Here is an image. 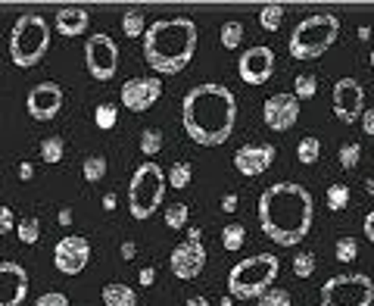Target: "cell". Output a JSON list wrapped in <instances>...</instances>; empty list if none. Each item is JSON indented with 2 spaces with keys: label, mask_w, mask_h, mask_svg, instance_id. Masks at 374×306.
Returning a JSON list of instances; mask_svg holds the SVG:
<instances>
[{
  "label": "cell",
  "mask_w": 374,
  "mask_h": 306,
  "mask_svg": "<svg viewBox=\"0 0 374 306\" xmlns=\"http://www.w3.org/2000/svg\"><path fill=\"white\" fill-rule=\"evenodd\" d=\"M10 232H13V209L0 207V235H10Z\"/></svg>",
  "instance_id": "40"
},
{
  "label": "cell",
  "mask_w": 374,
  "mask_h": 306,
  "mask_svg": "<svg viewBox=\"0 0 374 306\" xmlns=\"http://www.w3.org/2000/svg\"><path fill=\"white\" fill-rule=\"evenodd\" d=\"M166 188H168V178H163V169L156 163H141L131 175L128 184V209L134 219H150L153 212L163 207L166 200Z\"/></svg>",
  "instance_id": "7"
},
{
  "label": "cell",
  "mask_w": 374,
  "mask_h": 306,
  "mask_svg": "<svg viewBox=\"0 0 374 306\" xmlns=\"http://www.w3.org/2000/svg\"><path fill=\"white\" fill-rule=\"evenodd\" d=\"M159 150H163V132L143 129L141 132V153H143V157H156Z\"/></svg>",
  "instance_id": "30"
},
{
  "label": "cell",
  "mask_w": 374,
  "mask_h": 306,
  "mask_svg": "<svg viewBox=\"0 0 374 306\" xmlns=\"http://www.w3.org/2000/svg\"><path fill=\"white\" fill-rule=\"evenodd\" d=\"M35 306H69V297L59 294V291H47V294L38 297Z\"/></svg>",
  "instance_id": "39"
},
{
  "label": "cell",
  "mask_w": 374,
  "mask_h": 306,
  "mask_svg": "<svg viewBox=\"0 0 374 306\" xmlns=\"http://www.w3.org/2000/svg\"><path fill=\"white\" fill-rule=\"evenodd\" d=\"M350 188L346 184H330L328 194H325V200H328V209H334V212H343L346 207H350Z\"/></svg>",
  "instance_id": "25"
},
{
  "label": "cell",
  "mask_w": 374,
  "mask_h": 306,
  "mask_svg": "<svg viewBox=\"0 0 374 306\" xmlns=\"http://www.w3.org/2000/svg\"><path fill=\"white\" fill-rule=\"evenodd\" d=\"M72 219H75V216H72V209H66V207L56 212V222H59V225H72Z\"/></svg>",
  "instance_id": "46"
},
{
  "label": "cell",
  "mask_w": 374,
  "mask_h": 306,
  "mask_svg": "<svg viewBox=\"0 0 374 306\" xmlns=\"http://www.w3.org/2000/svg\"><path fill=\"white\" fill-rule=\"evenodd\" d=\"M193 178V166L191 163H175L172 169H168V184L172 188H187Z\"/></svg>",
  "instance_id": "32"
},
{
  "label": "cell",
  "mask_w": 374,
  "mask_h": 306,
  "mask_svg": "<svg viewBox=\"0 0 374 306\" xmlns=\"http://www.w3.org/2000/svg\"><path fill=\"white\" fill-rule=\"evenodd\" d=\"M16 235H19V241L22 244H38V237H41V222L35 216H25L16 222Z\"/></svg>",
  "instance_id": "26"
},
{
  "label": "cell",
  "mask_w": 374,
  "mask_h": 306,
  "mask_svg": "<svg viewBox=\"0 0 374 306\" xmlns=\"http://www.w3.org/2000/svg\"><path fill=\"white\" fill-rule=\"evenodd\" d=\"M355 253H359V241H355L353 235L340 237V241H337V260H340V262H353Z\"/></svg>",
  "instance_id": "37"
},
{
  "label": "cell",
  "mask_w": 374,
  "mask_h": 306,
  "mask_svg": "<svg viewBox=\"0 0 374 306\" xmlns=\"http://www.w3.org/2000/svg\"><path fill=\"white\" fill-rule=\"evenodd\" d=\"M321 306H371L374 303V282L362 272H343L321 285L318 294Z\"/></svg>",
  "instance_id": "8"
},
{
  "label": "cell",
  "mask_w": 374,
  "mask_h": 306,
  "mask_svg": "<svg viewBox=\"0 0 374 306\" xmlns=\"http://www.w3.org/2000/svg\"><path fill=\"white\" fill-rule=\"evenodd\" d=\"M222 306H234V297H225V300H222Z\"/></svg>",
  "instance_id": "53"
},
{
  "label": "cell",
  "mask_w": 374,
  "mask_h": 306,
  "mask_svg": "<svg viewBox=\"0 0 374 306\" xmlns=\"http://www.w3.org/2000/svg\"><path fill=\"white\" fill-rule=\"evenodd\" d=\"M237 203H241V200H237V194H225V197H222V212H237Z\"/></svg>",
  "instance_id": "44"
},
{
  "label": "cell",
  "mask_w": 374,
  "mask_h": 306,
  "mask_svg": "<svg viewBox=\"0 0 374 306\" xmlns=\"http://www.w3.org/2000/svg\"><path fill=\"white\" fill-rule=\"evenodd\" d=\"M243 241H246V228L243 225H225L222 228V247L225 250L237 253V250L243 247Z\"/></svg>",
  "instance_id": "28"
},
{
  "label": "cell",
  "mask_w": 374,
  "mask_h": 306,
  "mask_svg": "<svg viewBox=\"0 0 374 306\" xmlns=\"http://www.w3.org/2000/svg\"><path fill=\"white\" fill-rule=\"evenodd\" d=\"M365 191L374 194V178H368V182H365Z\"/></svg>",
  "instance_id": "52"
},
{
  "label": "cell",
  "mask_w": 374,
  "mask_h": 306,
  "mask_svg": "<svg viewBox=\"0 0 374 306\" xmlns=\"http://www.w3.org/2000/svg\"><path fill=\"white\" fill-rule=\"evenodd\" d=\"M91 262V244L81 235H63L54 247V266L63 275H81Z\"/></svg>",
  "instance_id": "10"
},
{
  "label": "cell",
  "mask_w": 374,
  "mask_h": 306,
  "mask_svg": "<svg viewBox=\"0 0 374 306\" xmlns=\"http://www.w3.org/2000/svg\"><path fill=\"white\" fill-rule=\"evenodd\" d=\"M296 159H300L303 166H315L321 159V141L315 138V134H305V138L300 141V147H296Z\"/></svg>",
  "instance_id": "21"
},
{
  "label": "cell",
  "mask_w": 374,
  "mask_h": 306,
  "mask_svg": "<svg viewBox=\"0 0 374 306\" xmlns=\"http://www.w3.org/2000/svg\"><path fill=\"white\" fill-rule=\"evenodd\" d=\"M371 66H374V54H371Z\"/></svg>",
  "instance_id": "54"
},
{
  "label": "cell",
  "mask_w": 374,
  "mask_h": 306,
  "mask_svg": "<svg viewBox=\"0 0 374 306\" xmlns=\"http://www.w3.org/2000/svg\"><path fill=\"white\" fill-rule=\"evenodd\" d=\"M181 125L200 147H222L237 125V97L225 84H197L181 100Z\"/></svg>",
  "instance_id": "1"
},
{
  "label": "cell",
  "mask_w": 374,
  "mask_h": 306,
  "mask_svg": "<svg viewBox=\"0 0 374 306\" xmlns=\"http://www.w3.org/2000/svg\"><path fill=\"white\" fill-rule=\"evenodd\" d=\"M197 22L187 16H172V19L153 22L143 35V59L153 72L178 75L197 54Z\"/></svg>",
  "instance_id": "3"
},
{
  "label": "cell",
  "mask_w": 374,
  "mask_h": 306,
  "mask_svg": "<svg viewBox=\"0 0 374 306\" xmlns=\"http://www.w3.org/2000/svg\"><path fill=\"white\" fill-rule=\"evenodd\" d=\"M262 119L271 132H287L300 122V100L293 94H271L266 104H262Z\"/></svg>",
  "instance_id": "16"
},
{
  "label": "cell",
  "mask_w": 374,
  "mask_h": 306,
  "mask_svg": "<svg viewBox=\"0 0 374 306\" xmlns=\"http://www.w3.org/2000/svg\"><path fill=\"white\" fill-rule=\"evenodd\" d=\"M168 269H172V275L181 278V282L197 278L200 272L206 269V247H203V241H181L172 250V257H168Z\"/></svg>",
  "instance_id": "13"
},
{
  "label": "cell",
  "mask_w": 374,
  "mask_h": 306,
  "mask_svg": "<svg viewBox=\"0 0 374 306\" xmlns=\"http://www.w3.org/2000/svg\"><path fill=\"white\" fill-rule=\"evenodd\" d=\"M337 159H340V166L350 172V169H355L359 166V159H362V144H355V141H350V144H343L340 147V153H337Z\"/></svg>",
  "instance_id": "31"
},
{
  "label": "cell",
  "mask_w": 374,
  "mask_h": 306,
  "mask_svg": "<svg viewBox=\"0 0 374 306\" xmlns=\"http://www.w3.org/2000/svg\"><path fill=\"white\" fill-rule=\"evenodd\" d=\"M25 109H29V116L38 119V122H50V119L63 109V88H59L56 82L35 84V88L29 91V97H25Z\"/></svg>",
  "instance_id": "15"
},
{
  "label": "cell",
  "mask_w": 374,
  "mask_h": 306,
  "mask_svg": "<svg viewBox=\"0 0 374 306\" xmlns=\"http://www.w3.org/2000/svg\"><path fill=\"white\" fill-rule=\"evenodd\" d=\"M184 306H209V300L197 294V297H187V303H184Z\"/></svg>",
  "instance_id": "48"
},
{
  "label": "cell",
  "mask_w": 374,
  "mask_h": 306,
  "mask_svg": "<svg viewBox=\"0 0 374 306\" xmlns=\"http://www.w3.org/2000/svg\"><path fill=\"white\" fill-rule=\"evenodd\" d=\"M241 41H243V25L241 22H225L222 25V47L225 50H237Z\"/></svg>",
  "instance_id": "34"
},
{
  "label": "cell",
  "mask_w": 374,
  "mask_h": 306,
  "mask_svg": "<svg viewBox=\"0 0 374 306\" xmlns=\"http://www.w3.org/2000/svg\"><path fill=\"white\" fill-rule=\"evenodd\" d=\"M159 97H163V82L156 75H141L122 84V107L131 113H147Z\"/></svg>",
  "instance_id": "12"
},
{
  "label": "cell",
  "mask_w": 374,
  "mask_h": 306,
  "mask_svg": "<svg viewBox=\"0 0 374 306\" xmlns=\"http://www.w3.org/2000/svg\"><path fill=\"white\" fill-rule=\"evenodd\" d=\"M84 66H88L91 79L109 82L118 69V47L109 35H91L84 44Z\"/></svg>",
  "instance_id": "9"
},
{
  "label": "cell",
  "mask_w": 374,
  "mask_h": 306,
  "mask_svg": "<svg viewBox=\"0 0 374 306\" xmlns=\"http://www.w3.org/2000/svg\"><path fill=\"white\" fill-rule=\"evenodd\" d=\"M94 122H97V129H113L118 122V109L113 104H100L94 109Z\"/></svg>",
  "instance_id": "35"
},
{
  "label": "cell",
  "mask_w": 374,
  "mask_h": 306,
  "mask_svg": "<svg viewBox=\"0 0 374 306\" xmlns=\"http://www.w3.org/2000/svg\"><path fill=\"white\" fill-rule=\"evenodd\" d=\"M315 200L296 182L268 184L259 197V225L278 247H296L312 232Z\"/></svg>",
  "instance_id": "2"
},
{
  "label": "cell",
  "mask_w": 374,
  "mask_h": 306,
  "mask_svg": "<svg viewBox=\"0 0 374 306\" xmlns=\"http://www.w3.org/2000/svg\"><path fill=\"white\" fill-rule=\"evenodd\" d=\"M362 232H365V237H368V241L374 244V209L368 212V216H365V222H362Z\"/></svg>",
  "instance_id": "43"
},
{
  "label": "cell",
  "mask_w": 374,
  "mask_h": 306,
  "mask_svg": "<svg viewBox=\"0 0 374 306\" xmlns=\"http://www.w3.org/2000/svg\"><path fill=\"white\" fill-rule=\"evenodd\" d=\"M103 306H138V294H134V287L122 285V282H109L103 285Z\"/></svg>",
  "instance_id": "20"
},
{
  "label": "cell",
  "mask_w": 374,
  "mask_h": 306,
  "mask_svg": "<svg viewBox=\"0 0 374 306\" xmlns=\"http://www.w3.org/2000/svg\"><path fill=\"white\" fill-rule=\"evenodd\" d=\"M280 19H284V6H280V4H268V6H262V10H259V25L266 31H278Z\"/></svg>",
  "instance_id": "27"
},
{
  "label": "cell",
  "mask_w": 374,
  "mask_h": 306,
  "mask_svg": "<svg viewBox=\"0 0 374 306\" xmlns=\"http://www.w3.org/2000/svg\"><path fill=\"white\" fill-rule=\"evenodd\" d=\"M362 132L374 134V109H365V113H362Z\"/></svg>",
  "instance_id": "42"
},
{
  "label": "cell",
  "mask_w": 374,
  "mask_h": 306,
  "mask_svg": "<svg viewBox=\"0 0 374 306\" xmlns=\"http://www.w3.org/2000/svg\"><path fill=\"white\" fill-rule=\"evenodd\" d=\"M56 31L66 38H75V35H84L88 31V22L91 16L88 10H81V6H63V10H56Z\"/></svg>",
  "instance_id": "19"
},
{
  "label": "cell",
  "mask_w": 374,
  "mask_h": 306,
  "mask_svg": "<svg viewBox=\"0 0 374 306\" xmlns=\"http://www.w3.org/2000/svg\"><path fill=\"white\" fill-rule=\"evenodd\" d=\"M259 306H293V303L284 287H268V291L259 297Z\"/></svg>",
  "instance_id": "38"
},
{
  "label": "cell",
  "mask_w": 374,
  "mask_h": 306,
  "mask_svg": "<svg viewBox=\"0 0 374 306\" xmlns=\"http://www.w3.org/2000/svg\"><path fill=\"white\" fill-rule=\"evenodd\" d=\"M63 150H66V144H63L59 134H50V138L41 141V159H44L47 166L59 163V159H63Z\"/></svg>",
  "instance_id": "24"
},
{
  "label": "cell",
  "mask_w": 374,
  "mask_h": 306,
  "mask_svg": "<svg viewBox=\"0 0 374 306\" xmlns=\"http://www.w3.org/2000/svg\"><path fill=\"white\" fill-rule=\"evenodd\" d=\"M337 35H340L337 16L315 13L293 29L290 41H287V50H290L293 59H318L337 44Z\"/></svg>",
  "instance_id": "6"
},
{
  "label": "cell",
  "mask_w": 374,
  "mask_h": 306,
  "mask_svg": "<svg viewBox=\"0 0 374 306\" xmlns=\"http://www.w3.org/2000/svg\"><path fill=\"white\" fill-rule=\"evenodd\" d=\"M81 175H84V182H88V184L103 182V175H106V157H100V153L88 157V159H84V166H81Z\"/></svg>",
  "instance_id": "22"
},
{
  "label": "cell",
  "mask_w": 374,
  "mask_h": 306,
  "mask_svg": "<svg viewBox=\"0 0 374 306\" xmlns=\"http://www.w3.org/2000/svg\"><path fill=\"white\" fill-rule=\"evenodd\" d=\"M187 212H191V207H187V203H172V207H168L163 216H166V225L168 228H184L187 225Z\"/></svg>",
  "instance_id": "33"
},
{
  "label": "cell",
  "mask_w": 374,
  "mask_h": 306,
  "mask_svg": "<svg viewBox=\"0 0 374 306\" xmlns=\"http://www.w3.org/2000/svg\"><path fill=\"white\" fill-rule=\"evenodd\" d=\"M31 175H35V166H31V163H22V166H19V178H22V182H29Z\"/></svg>",
  "instance_id": "47"
},
{
  "label": "cell",
  "mask_w": 374,
  "mask_h": 306,
  "mask_svg": "<svg viewBox=\"0 0 374 306\" xmlns=\"http://www.w3.org/2000/svg\"><path fill=\"white\" fill-rule=\"evenodd\" d=\"M134 257H138V244H134V241H125V244H122V260H134Z\"/></svg>",
  "instance_id": "45"
},
{
  "label": "cell",
  "mask_w": 374,
  "mask_h": 306,
  "mask_svg": "<svg viewBox=\"0 0 374 306\" xmlns=\"http://www.w3.org/2000/svg\"><path fill=\"white\" fill-rule=\"evenodd\" d=\"M50 50V25L44 16L38 13H25L16 19L10 31V59L19 69H31L38 66L44 54Z\"/></svg>",
  "instance_id": "5"
},
{
  "label": "cell",
  "mask_w": 374,
  "mask_h": 306,
  "mask_svg": "<svg viewBox=\"0 0 374 306\" xmlns=\"http://www.w3.org/2000/svg\"><path fill=\"white\" fill-rule=\"evenodd\" d=\"M278 272H280V262L275 253L246 257L228 272V297H237V300H259V297L275 285Z\"/></svg>",
  "instance_id": "4"
},
{
  "label": "cell",
  "mask_w": 374,
  "mask_h": 306,
  "mask_svg": "<svg viewBox=\"0 0 374 306\" xmlns=\"http://www.w3.org/2000/svg\"><path fill=\"white\" fill-rule=\"evenodd\" d=\"M275 163V147L271 144H243L234 153V169L246 178H256Z\"/></svg>",
  "instance_id": "18"
},
{
  "label": "cell",
  "mask_w": 374,
  "mask_h": 306,
  "mask_svg": "<svg viewBox=\"0 0 374 306\" xmlns=\"http://www.w3.org/2000/svg\"><path fill=\"white\" fill-rule=\"evenodd\" d=\"M103 209H109V212L116 209V194H103Z\"/></svg>",
  "instance_id": "49"
},
{
  "label": "cell",
  "mask_w": 374,
  "mask_h": 306,
  "mask_svg": "<svg viewBox=\"0 0 374 306\" xmlns=\"http://www.w3.org/2000/svg\"><path fill=\"white\" fill-rule=\"evenodd\" d=\"M365 113V88L355 79H340L334 84V116L343 125L362 122Z\"/></svg>",
  "instance_id": "11"
},
{
  "label": "cell",
  "mask_w": 374,
  "mask_h": 306,
  "mask_svg": "<svg viewBox=\"0 0 374 306\" xmlns=\"http://www.w3.org/2000/svg\"><path fill=\"white\" fill-rule=\"evenodd\" d=\"M237 75L246 84H266L275 75V54H271V47L259 44V47L243 50V56L237 59Z\"/></svg>",
  "instance_id": "14"
},
{
  "label": "cell",
  "mask_w": 374,
  "mask_h": 306,
  "mask_svg": "<svg viewBox=\"0 0 374 306\" xmlns=\"http://www.w3.org/2000/svg\"><path fill=\"white\" fill-rule=\"evenodd\" d=\"M138 282H141V287H150L153 282H156V269H153V266H143L141 275H138Z\"/></svg>",
  "instance_id": "41"
},
{
  "label": "cell",
  "mask_w": 374,
  "mask_h": 306,
  "mask_svg": "<svg viewBox=\"0 0 374 306\" xmlns=\"http://www.w3.org/2000/svg\"><path fill=\"white\" fill-rule=\"evenodd\" d=\"M359 41H371V29H368V25H362V29H359Z\"/></svg>",
  "instance_id": "51"
},
{
  "label": "cell",
  "mask_w": 374,
  "mask_h": 306,
  "mask_svg": "<svg viewBox=\"0 0 374 306\" xmlns=\"http://www.w3.org/2000/svg\"><path fill=\"white\" fill-rule=\"evenodd\" d=\"M200 237H203V232H200V228H197V225H193V228H191V232H187V241H200Z\"/></svg>",
  "instance_id": "50"
},
{
  "label": "cell",
  "mask_w": 374,
  "mask_h": 306,
  "mask_svg": "<svg viewBox=\"0 0 374 306\" xmlns=\"http://www.w3.org/2000/svg\"><path fill=\"white\" fill-rule=\"evenodd\" d=\"M29 297V272L19 262H0V306H22Z\"/></svg>",
  "instance_id": "17"
},
{
  "label": "cell",
  "mask_w": 374,
  "mask_h": 306,
  "mask_svg": "<svg viewBox=\"0 0 374 306\" xmlns=\"http://www.w3.org/2000/svg\"><path fill=\"white\" fill-rule=\"evenodd\" d=\"M315 272V253H296L293 257V275L296 278H312Z\"/></svg>",
  "instance_id": "36"
},
{
  "label": "cell",
  "mask_w": 374,
  "mask_h": 306,
  "mask_svg": "<svg viewBox=\"0 0 374 306\" xmlns=\"http://www.w3.org/2000/svg\"><path fill=\"white\" fill-rule=\"evenodd\" d=\"M315 94H318L315 75H296V79H293V97L296 100H312Z\"/></svg>",
  "instance_id": "29"
},
{
  "label": "cell",
  "mask_w": 374,
  "mask_h": 306,
  "mask_svg": "<svg viewBox=\"0 0 374 306\" xmlns=\"http://www.w3.org/2000/svg\"><path fill=\"white\" fill-rule=\"evenodd\" d=\"M122 31L125 38H143L147 35V22H143V13L141 10H128L122 16Z\"/></svg>",
  "instance_id": "23"
}]
</instances>
